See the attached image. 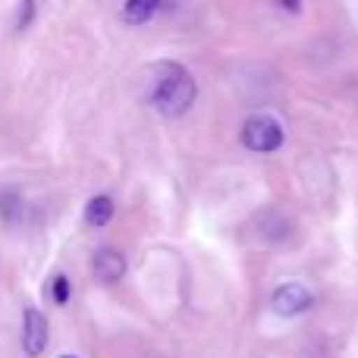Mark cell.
<instances>
[{"label": "cell", "mask_w": 358, "mask_h": 358, "mask_svg": "<svg viewBox=\"0 0 358 358\" xmlns=\"http://www.w3.org/2000/svg\"><path fill=\"white\" fill-rule=\"evenodd\" d=\"M60 358H76V355H60Z\"/></svg>", "instance_id": "9"}, {"label": "cell", "mask_w": 358, "mask_h": 358, "mask_svg": "<svg viewBox=\"0 0 358 358\" xmlns=\"http://www.w3.org/2000/svg\"><path fill=\"white\" fill-rule=\"evenodd\" d=\"M113 217V198L110 195H94L85 204V223L88 227H107Z\"/></svg>", "instance_id": "6"}, {"label": "cell", "mask_w": 358, "mask_h": 358, "mask_svg": "<svg viewBox=\"0 0 358 358\" xmlns=\"http://www.w3.org/2000/svg\"><path fill=\"white\" fill-rule=\"evenodd\" d=\"M54 302L57 305H66L69 302V280L63 277V273H57V277H54Z\"/></svg>", "instance_id": "8"}, {"label": "cell", "mask_w": 358, "mask_h": 358, "mask_svg": "<svg viewBox=\"0 0 358 358\" xmlns=\"http://www.w3.org/2000/svg\"><path fill=\"white\" fill-rule=\"evenodd\" d=\"M315 305V296L305 283H283L273 289L271 296V308L277 311L280 317H299Z\"/></svg>", "instance_id": "3"}, {"label": "cell", "mask_w": 358, "mask_h": 358, "mask_svg": "<svg viewBox=\"0 0 358 358\" xmlns=\"http://www.w3.org/2000/svg\"><path fill=\"white\" fill-rule=\"evenodd\" d=\"M195 79L179 63L161 60L148 69V104L164 117H182L195 104Z\"/></svg>", "instance_id": "1"}, {"label": "cell", "mask_w": 358, "mask_h": 358, "mask_svg": "<svg viewBox=\"0 0 358 358\" xmlns=\"http://www.w3.org/2000/svg\"><path fill=\"white\" fill-rule=\"evenodd\" d=\"M94 273H98L104 283H113V280H120L126 273V258L117 248H101V252L94 255Z\"/></svg>", "instance_id": "5"}, {"label": "cell", "mask_w": 358, "mask_h": 358, "mask_svg": "<svg viewBox=\"0 0 358 358\" xmlns=\"http://www.w3.org/2000/svg\"><path fill=\"white\" fill-rule=\"evenodd\" d=\"M283 126H280L277 117H271V113H252V117L245 120V126H242V145H245L248 151H255V155H271V151H277L280 145H283Z\"/></svg>", "instance_id": "2"}, {"label": "cell", "mask_w": 358, "mask_h": 358, "mask_svg": "<svg viewBox=\"0 0 358 358\" xmlns=\"http://www.w3.org/2000/svg\"><path fill=\"white\" fill-rule=\"evenodd\" d=\"M157 10H161V3H155V0H129V3L123 6V19L129 25H142V22H148Z\"/></svg>", "instance_id": "7"}, {"label": "cell", "mask_w": 358, "mask_h": 358, "mask_svg": "<svg viewBox=\"0 0 358 358\" xmlns=\"http://www.w3.org/2000/svg\"><path fill=\"white\" fill-rule=\"evenodd\" d=\"M50 340V327H48V317L41 315L38 308H25L22 315V349L29 358H38L48 349Z\"/></svg>", "instance_id": "4"}]
</instances>
